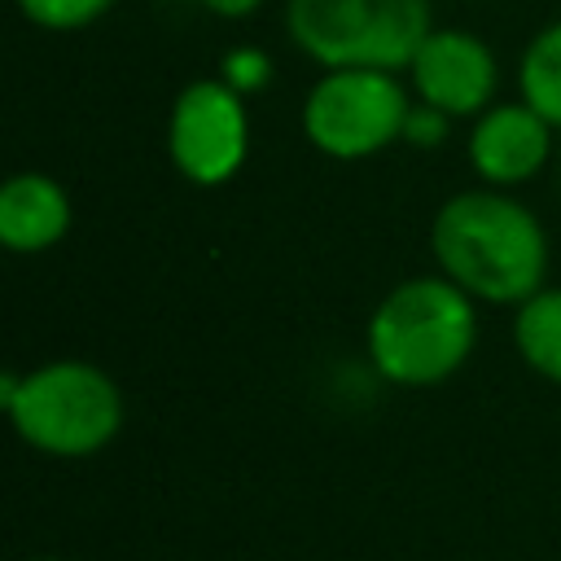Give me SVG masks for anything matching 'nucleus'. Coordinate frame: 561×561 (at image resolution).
Returning <instances> with one entry per match:
<instances>
[{
  "instance_id": "obj_1",
  "label": "nucleus",
  "mask_w": 561,
  "mask_h": 561,
  "mask_svg": "<svg viewBox=\"0 0 561 561\" xmlns=\"http://www.w3.org/2000/svg\"><path fill=\"white\" fill-rule=\"evenodd\" d=\"M434 272L456 280L473 302L522 307L548 285L552 241L543 219L504 188H460L430 219Z\"/></svg>"
},
{
  "instance_id": "obj_2",
  "label": "nucleus",
  "mask_w": 561,
  "mask_h": 561,
  "mask_svg": "<svg viewBox=\"0 0 561 561\" xmlns=\"http://www.w3.org/2000/svg\"><path fill=\"white\" fill-rule=\"evenodd\" d=\"M478 346V302L443 272L394 280L364 320L368 368L399 390L451 381Z\"/></svg>"
},
{
  "instance_id": "obj_3",
  "label": "nucleus",
  "mask_w": 561,
  "mask_h": 561,
  "mask_svg": "<svg viewBox=\"0 0 561 561\" xmlns=\"http://www.w3.org/2000/svg\"><path fill=\"white\" fill-rule=\"evenodd\" d=\"M0 408L13 434L53 460L105 451L123 430V390L92 359H48L0 377Z\"/></svg>"
},
{
  "instance_id": "obj_4",
  "label": "nucleus",
  "mask_w": 561,
  "mask_h": 561,
  "mask_svg": "<svg viewBox=\"0 0 561 561\" xmlns=\"http://www.w3.org/2000/svg\"><path fill=\"white\" fill-rule=\"evenodd\" d=\"M434 31L430 0H285L289 44L320 70H408Z\"/></svg>"
},
{
  "instance_id": "obj_5",
  "label": "nucleus",
  "mask_w": 561,
  "mask_h": 561,
  "mask_svg": "<svg viewBox=\"0 0 561 561\" xmlns=\"http://www.w3.org/2000/svg\"><path fill=\"white\" fill-rule=\"evenodd\" d=\"M412 88L399 70H320L298 105L302 140L329 162H368L403 145Z\"/></svg>"
},
{
  "instance_id": "obj_6",
  "label": "nucleus",
  "mask_w": 561,
  "mask_h": 561,
  "mask_svg": "<svg viewBox=\"0 0 561 561\" xmlns=\"http://www.w3.org/2000/svg\"><path fill=\"white\" fill-rule=\"evenodd\" d=\"M167 158L180 180L224 188L250 158V105L219 75L188 79L167 110Z\"/></svg>"
},
{
  "instance_id": "obj_7",
  "label": "nucleus",
  "mask_w": 561,
  "mask_h": 561,
  "mask_svg": "<svg viewBox=\"0 0 561 561\" xmlns=\"http://www.w3.org/2000/svg\"><path fill=\"white\" fill-rule=\"evenodd\" d=\"M416 101L451 114L456 123L478 118L495 105L500 92V57L495 48L469 26H434L403 70Z\"/></svg>"
},
{
  "instance_id": "obj_8",
  "label": "nucleus",
  "mask_w": 561,
  "mask_h": 561,
  "mask_svg": "<svg viewBox=\"0 0 561 561\" xmlns=\"http://www.w3.org/2000/svg\"><path fill=\"white\" fill-rule=\"evenodd\" d=\"M557 127L539 118L522 96L517 101H495L478 118H469L465 131V162L478 184L517 193L522 184L539 180L552 162L557 149Z\"/></svg>"
},
{
  "instance_id": "obj_9",
  "label": "nucleus",
  "mask_w": 561,
  "mask_h": 561,
  "mask_svg": "<svg viewBox=\"0 0 561 561\" xmlns=\"http://www.w3.org/2000/svg\"><path fill=\"white\" fill-rule=\"evenodd\" d=\"M75 228L70 188L48 171H13L0 184V245L9 254H48Z\"/></svg>"
},
{
  "instance_id": "obj_10",
  "label": "nucleus",
  "mask_w": 561,
  "mask_h": 561,
  "mask_svg": "<svg viewBox=\"0 0 561 561\" xmlns=\"http://www.w3.org/2000/svg\"><path fill=\"white\" fill-rule=\"evenodd\" d=\"M508 337L535 377L561 386V285H543L522 307H513Z\"/></svg>"
},
{
  "instance_id": "obj_11",
  "label": "nucleus",
  "mask_w": 561,
  "mask_h": 561,
  "mask_svg": "<svg viewBox=\"0 0 561 561\" xmlns=\"http://www.w3.org/2000/svg\"><path fill=\"white\" fill-rule=\"evenodd\" d=\"M517 96L561 131V18L543 22L517 53Z\"/></svg>"
},
{
  "instance_id": "obj_12",
  "label": "nucleus",
  "mask_w": 561,
  "mask_h": 561,
  "mask_svg": "<svg viewBox=\"0 0 561 561\" xmlns=\"http://www.w3.org/2000/svg\"><path fill=\"white\" fill-rule=\"evenodd\" d=\"M13 4H18V13H22L35 31L75 35V31L96 26L105 13H114L118 0H13Z\"/></svg>"
},
{
  "instance_id": "obj_13",
  "label": "nucleus",
  "mask_w": 561,
  "mask_h": 561,
  "mask_svg": "<svg viewBox=\"0 0 561 561\" xmlns=\"http://www.w3.org/2000/svg\"><path fill=\"white\" fill-rule=\"evenodd\" d=\"M232 92H241L245 101L250 96H259L267 83H272V75H276V66H272V57L259 48V44H232L224 57H219V70H215Z\"/></svg>"
},
{
  "instance_id": "obj_14",
  "label": "nucleus",
  "mask_w": 561,
  "mask_h": 561,
  "mask_svg": "<svg viewBox=\"0 0 561 561\" xmlns=\"http://www.w3.org/2000/svg\"><path fill=\"white\" fill-rule=\"evenodd\" d=\"M451 127H456L451 114H443V110H434L425 101H412V110L403 118V145H412V149H438V145H447Z\"/></svg>"
},
{
  "instance_id": "obj_15",
  "label": "nucleus",
  "mask_w": 561,
  "mask_h": 561,
  "mask_svg": "<svg viewBox=\"0 0 561 561\" xmlns=\"http://www.w3.org/2000/svg\"><path fill=\"white\" fill-rule=\"evenodd\" d=\"M263 4H267V0H197V9L210 13V18H219V22H245V18H254Z\"/></svg>"
},
{
  "instance_id": "obj_16",
  "label": "nucleus",
  "mask_w": 561,
  "mask_h": 561,
  "mask_svg": "<svg viewBox=\"0 0 561 561\" xmlns=\"http://www.w3.org/2000/svg\"><path fill=\"white\" fill-rule=\"evenodd\" d=\"M31 561H66V557H31Z\"/></svg>"
},
{
  "instance_id": "obj_17",
  "label": "nucleus",
  "mask_w": 561,
  "mask_h": 561,
  "mask_svg": "<svg viewBox=\"0 0 561 561\" xmlns=\"http://www.w3.org/2000/svg\"><path fill=\"white\" fill-rule=\"evenodd\" d=\"M557 180H561V162H557Z\"/></svg>"
}]
</instances>
